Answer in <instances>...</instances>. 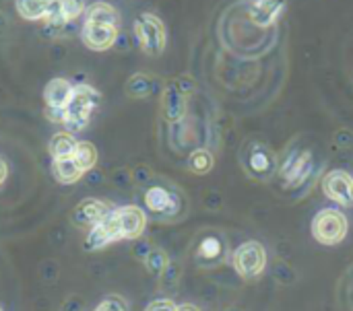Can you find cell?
Returning a JSON list of instances; mask_svg holds the SVG:
<instances>
[{
	"label": "cell",
	"mask_w": 353,
	"mask_h": 311,
	"mask_svg": "<svg viewBox=\"0 0 353 311\" xmlns=\"http://www.w3.org/2000/svg\"><path fill=\"white\" fill-rule=\"evenodd\" d=\"M105 225L112 233L114 242H122V239H139L147 227V215L143 208L128 204V206H120L114 208L105 219Z\"/></svg>",
	"instance_id": "6da1fadb"
},
{
	"label": "cell",
	"mask_w": 353,
	"mask_h": 311,
	"mask_svg": "<svg viewBox=\"0 0 353 311\" xmlns=\"http://www.w3.org/2000/svg\"><path fill=\"white\" fill-rule=\"evenodd\" d=\"M347 229H350L347 217L337 208H325L312 221V237L321 246H329V248L341 244L347 235Z\"/></svg>",
	"instance_id": "7a4b0ae2"
},
{
	"label": "cell",
	"mask_w": 353,
	"mask_h": 311,
	"mask_svg": "<svg viewBox=\"0 0 353 311\" xmlns=\"http://www.w3.org/2000/svg\"><path fill=\"white\" fill-rule=\"evenodd\" d=\"M134 33H137V39L145 54H149V56L163 54L168 35H165V27L159 17H155L153 12H143L134 21Z\"/></svg>",
	"instance_id": "3957f363"
},
{
	"label": "cell",
	"mask_w": 353,
	"mask_h": 311,
	"mask_svg": "<svg viewBox=\"0 0 353 311\" xmlns=\"http://www.w3.org/2000/svg\"><path fill=\"white\" fill-rule=\"evenodd\" d=\"M234 268L244 281L259 279L267 268V252L259 242H246L234 252Z\"/></svg>",
	"instance_id": "277c9868"
},
{
	"label": "cell",
	"mask_w": 353,
	"mask_h": 311,
	"mask_svg": "<svg viewBox=\"0 0 353 311\" xmlns=\"http://www.w3.org/2000/svg\"><path fill=\"white\" fill-rule=\"evenodd\" d=\"M143 200H145V206L157 215V217H174V215H180L182 211V196L176 188L172 186H165V184H153L145 190L143 194Z\"/></svg>",
	"instance_id": "5b68a950"
},
{
	"label": "cell",
	"mask_w": 353,
	"mask_h": 311,
	"mask_svg": "<svg viewBox=\"0 0 353 311\" xmlns=\"http://www.w3.org/2000/svg\"><path fill=\"white\" fill-rule=\"evenodd\" d=\"M244 169L259 182H267L275 171V157L265 144H250L244 153Z\"/></svg>",
	"instance_id": "8992f818"
},
{
	"label": "cell",
	"mask_w": 353,
	"mask_h": 311,
	"mask_svg": "<svg viewBox=\"0 0 353 311\" xmlns=\"http://www.w3.org/2000/svg\"><path fill=\"white\" fill-rule=\"evenodd\" d=\"M112 211H114V206L110 202L99 200V198H87V200H83L81 204L74 206V211H72V223L77 227L91 229L97 223H101Z\"/></svg>",
	"instance_id": "52a82bcc"
},
{
	"label": "cell",
	"mask_w": 353,
	"mask_h": 311,
	"mask_svg": "<svg viewBox=\"0 0 353 311\" xmlns=\"http://www.w3.org/2000/svg\"><path fill=\"white\" fill-rule=\"evenodd\" d=\"M83 43L93 50V52H103L110 50L118 37V27L114 25H103V23H93V21H85L83 23V31H81Z\"/></svg>",
	"instance_id": "ba28073f"
},
{
	"label": "cell",
	"mask_w": 353,
	"mask_h": 311,
	"mask_svg": "<svg viewBox=\"0 0 353 311\" xmlns=\"http://www.w3.org/2000/svg\"><path fill=\"white\" fill-rule=\"evenodd\" d=\"M161 116L170 124H178L186 116V91L178 83H170L161 95Z\"/></svg>",
	"instance_id": "9c48e42d"
},
{
	"label": "cell",
	"mask_w": 353,
	"mask_h": 311,
	"mask_svg": "<svg viewBox=\"0 0 353 311\" xmlns=\"http://www.w3.org/2000/svg\"><path fill=\"white\" fill-rule=\"evenodd\" d=\"M352 184L353 180L350 178V173L337 169V171H331V173L325 175V180H323V192H325L327 198L335 200L337 204L352 206Z\"/></svg>",
	"instance_id": "30bf717a"
},
{
	"label": "cell",
	"mask_w": 353,
	"mask_h": 311,
	"mask_svg": "<svg viewBox=\"0 0 353 311\" xmlns=\"http://www.w3.org/2000/svg\"><path fill=\"white\" fill-rule=\"evenodd\" d=\"M312 171V155L308 151H300V153H294L279 169V175L283 178V182L288 186H298L302 184L304 180H308Z\"/></svg>",
	"instance_id": "8fae6325"
},
{
	"label": "cell",
	"mask_w": 353,
	"mask_h": 311,
	"mask_svg": "<svg viewBox=\"0 0 353 311\" xmlns=\"http://www.w3.org/2000/svg\"><path fill=\"white\" fill-rule=\"evenodd\" d=\"M17 12L27 21L60 19L56 0H17Z\"/></svg>",
	"instance_id": "7c38bea8"
},
{
	"label": "cell",
	"mask_w": 353,
	"mask_h": 311,
	"mask_svg": "<svg viewBox=\"0 0 353 311\" xmlns=\"http://www.w3.org/2000/svg\"><path fill=\"white\" fill-rule=\"evenodd\" d=\"M285 0H256L250 8V19L256 27H269L285 10Z\"/></svg>",
	"instance_id": "4fadbf2b"
},
{
	"label": "cell",
	"mask_w": 353,
	"mask_h": 311,
	"mask_svg": "<svg viewBox=\"0 0 353 311\" xmlns=\"http://www.w3.org/2000/svg\"><path fill=\"white\" fill-rule=\"evenodd\" d=\"M74 93V85L66 78H52L43 89L46 107H68Z\"/></svg>",
	"instance_id": "5bb4252c"
},
{
	"label": "cell",
	"mask_w": 353,
	"mask_h": 311,
	"mask_svg": "<svg viewBox=\"0 0 353 311\" xmlns=\"http://www.w3.org/2000/svg\"><path fill=\"white\" fill-rule=\"evenodd\" d=\"M99 103V93L91 85H77L68 103L70 114H91Z\"/></svg>",
	"instance_id": "9a60e30c"
},
{
	"label": "cell",
	"mask_w": 353,
	"mask_h": 311,
	"mask_svg": "<svg viewBox=\"0 0 353 311\" xmlns=\"http://www.w3.org/2000/svg\"><path fill=\"white\" fill-rule=\"evenodd\" d=\"M52 171H54V178H56L60 184H77V182L85 175V171H83L81 165L74 161V157L54 159Z\"/></svg>",
	"instance_id": "2e32d148"
},
{
	"label": "cell",
	"mask_w": 353,
	"mask_h": 311,
	"mask_svg": "<svg viewBox=\"0 0 353 311\" xmlns=\"http://www.w3.org/2000/svg\"><path fill=\"white\" fill-rule=\"evenodd\" d=\"M77 138L70 132H56L50 142H48V151L52 155V159H64V157H72L74 149H77Z\"/></svg>",
	"instance_id": "e0dca14e"
},
{
	"label": "cell",
	"mask_w": 353,
	"mask_h": 311,
	"mask_svg": "<svg viewBox=\"0 0 353 311\" xmlns=\"http://www.w3.org/2000/svg\"><path fill=\"white\" fill-rule=\"evenodd\" d=\"M110 244H114L112 233H110L105 221H101V223H97L95 227H91V229L87 231L83 248H85L87 252H97V250H103V248L110 246Z\"/></svg>",
	"instance_id": "ac0fdd59"
},
{
	"label": "cell",
	"mask_w": 353,
	"mask_h": 311,
	"mask_svg": "<svg viewBox=\"0 0 353 311\" xmlns=\"http://www.w3.org/2000/svg\"><path fill=\"white\" fill-rule=\"evenodd\" d=\"M85 21H93V23H103V25L118 27L120 17H118V10L112 4H108V2H95V4L89 6Z\"/></svg>",
	"instance_id": "d6986e66"
},
{
	"label": "cell",
	"mask_w": 353,
	"mask_h": 311,
	"mask_svg": "<svg viewBox=\"0 0 353 311\" xmlns=\"http://www.w3.org/2000/svg\"><path fill=\"white\" fill-rule=\"evenodd\" d=\"M155 89V81L149 76V74H132L126 83V93L130 97H137V99H143V97H149Z\"/></svg>",
	"instance_id": "ffe728a7"
},
{
	"label": "cell",
	"mask_w": 353,
	"mask_h": 311,
	"mask_svg": "<svg viewBox=\"0 0 353 311\" xmlns=\"http://www.w3.org/2000/svg\"><path fill=\"white\" fill-rule=\"evenodd\" d=\"M223 256V246L219 242V237L215 235H209L201 242L199 246V252H196V258L201 262H209V264H215L219 258Z\"/></svg>",
	"instance_id": "44dd1931"
},
{
	"label": "cell",
	"mask_w": 353,
	"mask_h": 311,
	"mask_svg": "<svg viewBox=\"0 0 353 311\" xmlns=\"http://www.w3.org/2000/svg\"><path fill=\"white\" fill-rule=\"evenodd\" d=\"M72 157H74V161L81 165V169L87 173V171L93 169L95 163H97V149H95L91 142L81 140V142H77V149H74Z\"/></svg>",
	"instance_id": "7402d4cb"
},
{
	"label": "cell",
	"mask_w": 353,
	"mask_h": 311,
	"mask_svg": "<svg viewBox=\"0 0 353 311\" xmlns=\"http://www.w3.org/2000/svg\"><path fill=\"white\" fill-rule=\"evenodd\" d=\"M213 163H215V159H213V155L207 149H196L188 157V169L192 173H196V175L209 173L213 169Z\"/></svg>",
	"instance_id": "603a6c76"
},
{
	"label": "cell",
	"mask_w": 353,
	"mask_h": 311,
	"mask_svg": "<svg viewBox=\"0 0 353 311\" xmlns=\"http://www.w3.org/2000/svg\"><path fill=\"white\" fill-rule=\"evenodd\" d=\"M145 268L153 275V277H161L165 270H168V266H170V258H168V254L163 252V250H151L147 256H145Z\"/></svg>",
	"instance_id": "cb8c5ba5"
},
{
	"label": "cell",
	"mask_w": 353,
	"mask_h": 311,
	"mask_svg": "<svg viewBox=\"0 0 353 311\" xmlns=\"http://www.w3.org/2000/svg\"><path fill=\"white\" fill-rule=\"evenodd\" d=\"M58 2V17L62 21H74L85 10V0H56Z\"/></svg>",
	"instance_id": "d4e9b609"
},
{
	"label": "cell",
	"mask_w": 353,
	"mask_h": 311,
	"mask_svg": "<svg viewBox=\"0 0 353 311\" xmlns=\"http://www.w3.org/2000/svg\"><path fill=\"white\" fill-rule=\"evenodd\" d=\"M89 118H91V114H70V111H68V118H66V122H64L62 126H64L66 132L74 134V132H81V130L87 128Z\"/></svg>",
	"instance_id": "484cf974"
},
{
	"label": "cell",
	"mask_w": 353,
	"mask_h": 311,
	"mask_svg": "<svg viewBox=\"0 0 353 311\" xmlns=\"http://www.w3.org/2000/svg\"><path fill=\"white\" fill-rule=\"evenodd\" d=\"M93 311H128V305L120 295H108L103 301L97 303V308Z\"/></svg>",
	"instance_id": "4316f807"
},
{
	"label": "cell",
	"mask_w": 353,
	"mask_h": 311,
	"mask_svg": "<svg viewBox=\"0 0 353 311\" xmlns=\"http://www.w3.org/2000/svg\"><path fill=\"white\" fill-rule=\"evenodd\" d=\"M46 116H48L50 122L64 124L66 118H68V107H46Z\"/></svg>",
	"instance_id": "83f0119b"
},
{
	"label": "cell",
	"mask_w": 353,
	"mask_h": 311,
	"mask_svg": "<svg viewBox=\"0 0 353 311\" xmlns=\"http://www.w3.org/2000/svg\"><path fill=\"white\" fill-rule=\"evenodd\" d=\"M145 311H178V305L172 299H155L145 308Z\"/></svg>",
	"instance_id": "f1b7e54d"
},
{
	"label": "cell",
	"mask_w": 353,
	"mask_h": 311,
	"mask_svg": "<svg viewBox=\"0 0 353 311\" xmlns=\"http://www.w3.org/2000/svg\"><path fill=\"white\" fill-rule=\"evenodd\" d=\"M6 178H8V165H6V161L0 157V186L6 182Z\"/></svg>",
	"instance_id": "f546056e"
},
{
	"label": "cell",
	"mask_w": 353,
	"mask_h": 311,
	"mask_svg": "<svg viewBox=\"0 0 353 311\" xmlns=\"http://www.w3.org/2000/svg\"><path fill=\"white\" fill-rule=\"evenodd\" d=\"M178 311H201L196 305H192V303H182V305H178Z\"/></svg>",
	"instance_id": "4dcf8cb0"
},
{
	"label": "cell",
	"mask_w": 353,
	"mask_h": 311,
	"mask_svg": "<svg viewBox=\"0 0 353 311\" xmlns=\"http://www.w3.org/2000/svg\"><path fill=\"white\" fill-rule=\"evenodd\" d=\"M352 198H353V184H352Z\"/></svg>",
	"instance_id": "1f68e13d"
},
{
	"label": "cell",
	"mask_w": 353,
	"mask_h": 311,
	"mask_svg": "<svg viewBox=\"0 0 353 311\" xmlns=\"http://www.w3.org/2000/svg\"><path fill=\"white\" fill-rule=\"evenodd\" d=\"M0 311H2V310H0Z\"/></svg>",
	"instance_id": "d6a6232c"
}]
</instances>
